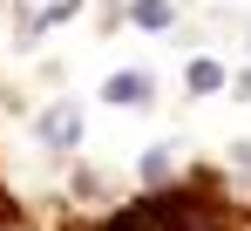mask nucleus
I'll use <instances>...</instances> for the list:
<instances>
[{
    "label": "nucleus",
    "instance_id": "1",
    "mask_svg": "<svg viewBox=\"0 0 251 231\" xmlns=\"http://www.w3.org/2000/svg\"><path fill=\"white\" fill-rule=\"evenodd\" d=\"M102 102L109 109H143V102H156V75L150 68H123V75L102 82Z\"/></svg>",
    "mask_w": 251,
    "mask_h": 231
},
{
    "label": "nucleus",
    "instance_id": "2",
    "mask_svg": "<svg viewBox=\"0 0 251 231\" xmlns=\"http://www.w3.org/2000/svg\"><path fill=\"white\" fill-rule=\"evenodd\" d=\"M34 129H41L48 150H75V136H82V109H75V102H54V109H41Z\"/></svg>",
    "mask_w": 251,
    "mask_h": 231
},
{
    "label": "nucleus",
    "instance_id": "5",
    "mask_svg": "<svg viewBox=\"0 0 251 231\" xmlns=\"http://www.w3.org/2000/svg\"><path fill=\"white\" fill-rule=\"evenodd\" d=\"M82 0H27V21H41V28H54V21H68Z\"/></svg>",
    "mask_w": 251,
    "mask_h": 231
},
{
    "label": "nucleus",
    "instance_id": "7",
    "mask_svg": "<svg viewBox=\"0 0 251 231\" xmlns=\"http://www.w3.org/2000/svg\"><path fill=\"white\" fill-rule=\"evenodd\" d=\"M231 156H238V163H245V170H251V143H238V150H231Z\"/></svg>",
    "mask_w": 251,
    "mask_h": 231
},
{
    "label": "nucleus",
    "instance_id": "6",
    "mask_svg": "<svg viewBox=\"0 0 251 231\" xmlns=\"http://www.w3.org/2000/svg\"><path fill=\"white\" fill-rule=\"evenodd\" d=\"M170 163H176L170 150H150V156H143V184H156V191H163V184H170Z\"/></svg>",
    "mask_w": 251,
    "mask_h": 231
},
{
    "label": "nucleus",
    "instance_id": "3",
    "mask_svg": "<svg viewBox=\"0 0 251 231\" xmlns=\"http://www.w3.org/2000/svg\"><path fill=\"white\" fill-rule=\"evenodd\" d=\"M129 21L150 28V34H163L170 21H176V7H170V0H129Z\"/></svg>",
    "mask_w": 251,
    "mask_h": 231
},
{
    "label": "nucleus",
    "instance_id": "4",
    "mask_svg": "<svg viewBox=\"0 0 251 231\" xmlns=\"http://www.w3.org/2000/svg\"><path fill=\"white\" fill-rule=\"evenodd\" d=\"M183 82H190V95H210V88H224V61H210V55H197V61L183 68Z\"/></svg>",
    "mask_w": 251,
    "mask_h": 231
}]
</instances>
